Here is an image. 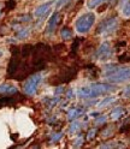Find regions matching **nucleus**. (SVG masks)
Instances as JSON below:
<instances>
[{
	"instance_id": "f257e3e1",
	"label": "nucleus",
	"mask_w": 130,
	"mask_h": 149,
	"mask_svg": "<svg viewBox=\"0 0 130 149\" xmlns=\"http://www.w3.org/2000/svg\"><path fill=\"white\" fill-rule=\"evenodd\" d=\"M94 23H95V15L94 13L93 12L83 13L75 22V30L78 34H87L90 31Z\"/></svg>"
},
{
	"instance_id": "f03ea898",
	"label": "nucleus",
	"mask_w": 130,
	"mask_h": 149,
	"mask_svg": "<svg viewBox=\"0 0 130 149\" xmlns=\"http://www.w3.org/2000/svg\"><path fill=\"white\" fill-rule=\"evenodd\" d=\"M118 24H119L118 17H108L99 24L98 29H96V34L103 35V36L111 35L112 33H115L117 30Z\"/></svg>"
},
{
	"instance_id": "7ed1b4c3",
	"label": "nucleus",
	"mask_w": 130,
	"mask_h": 149,
	"mask_svg": "<svg viewBox=\"0 0 130 149\" xmlns=\"http://www.w3.org/2000/svg\"><path fill=\"white\" fill-rule=\"evenodd\" d=\"M105 78L110 82V83H123L130 79V68H122L118 66L115 71H112L111 73H108L107 76H105Z\"/></svg>"
},
{
	"instance_id": "20e7f679",
	"label": "nucleus",
	"mask_w": 130,
	"mask_h": 149,
	"mask_svg": "<svg viewBox=\"0 0 130 149\" xmlns=\"http://www.w3.org/2000/svg\"><path fill=\"white\" fill-rule=\"evenodd\" d=\"M41 81H42V73L38 72V73L31 74V76L25 81L24 86H23L24 94H25V95H28V96L34 95L35 93H36V90H38L39 84L41 83Z\"/></svg>"
},
{
	"instance_id": "39448f33",
	"label": "nucleus",
	"mask_w": 130,
	"mask_h": 149,
	"mask_svg": "<svg viewBox=\"0 0 130 149\" xmlns=\"http://www.w3.org/2000/svg\"><path fill=\"white\" fill-rule=\"evenodd\" d=\"M112 47H111V43L105 41L100 45V47L98 48L96 53H95V57L96 59L101 60V61H105L107 59H110L111 57H112Z\"/></svg>"
},
{
	"instance_id": "423d86ee",
	"label": "nucleus",
	"mask_w": 130,
	"mask_h": 149,
	"mask_svg": "<svg viewBox=\"0 0 130 149\" xmlns=\"http://www.w3.org/2000/svg\"><path fill=\"white\" fill-rule=\"evenodd\" d=\"M90 87L95 91V94L98 96L108 94V93H112L116 90V86L107 84V83H93V84H90Z\"/></svg>"
},
{
	"instance_id": "0eeeda50",
	"label": "nucleus",
	"mask_w": 130,
	"mask_h": 149,
	"mask_svg": "<svg viewBox=\"0 0 130 149\" xmlns=\"http://www.w3.org/2000/svg\"><path fill=\"white\" fill-rule=\"evenodd\" d=\"M58 22H59V12L55 11L52 13L51 18L48 19V23H47V26H46V34L50 35L52 33H54L55 28L58 25Z\"/></svg>"
},
{
	"instance_id": "6e6552de",
	"label": "nucleus",
	"mask_w": 130,
	"mask_h": 149,
	"mask_svg": "<svg viewBox=\"0 0 130 149\" xmlns=\"http://www.w3.org/2000/svg\"><path fill=\"white\" fill-rule=\"evenodd\" d=\"M54 4V0H50V1H46L45 4L40 5L36 7V10L34 11V16L35 17H45L46 15L48 13L51 6Z\"/></svg>"
},
{
	"instance_id": "1a4fd4ad",
	"label": "nucleus",
	"mask_w": 130,
	"mask_h": 149,
	"mask_svg": "<svg viewBox=\"0 0 130 149\" xmlns=\"http://www.w3.org/2000/svg\"><path fill=\"white\" fill-rule=\"evenodd\" d=\"M17 91H18L17 88L11 86V84H1V86H0V94L12 95V94H16Z\"/></svg>"
},
{
	"instance_id": "9d476101",
	"label": "nucleus",
	"mask_w": 130,
	"mask_h": 149,
	"mask_svg": "<svg viewBox=\"0 0 130 149\" xmlns=\"http://www.w3.org/2000/svg\"><path fill=\"white\" fill-rule=\"evenodd\" d=\"M83 113H85V109H82V108H71L69 112H68V119L69 120H75L77 118H80Z\"/></svg>"
},
{
	"instance_id": "9b49d317",
	"label": "nucleus",
	"mask_w": 130,
	"mask_h": 149,
	"mask_svg": "<svg viewBox=\"0 0 130 149\" xmlns=\"http://www.w3.org/2000/svg\"><path fill=\"white\" fill-rule=\"evenodd\" d=\"M110 114H111V118H112L113 120H118L125 114V109L123 107H116V108H113L112 111H111Z\"/></svg>"
},
{
	"instance_id": "f8f14e48",
	"label": "nucleus",
	"mask_w": 130,
	"mask_h": 149,
	"mask_svg": "<svg viewBox=\"0 0 130 149\" xmlns=\"http://www.w3.org/2000/svg\"><path fill=\"white\" fill-rule=\"evenodd\" d=\"M72 35H73V33H72V30L70 29V28H68V26H63V28H62L60 36H62L63 40H69V39H71Z\"/></svg>"
},
{
	"instance_id": "ddd939ff",
	"label": "nucleus",
	"mask_w": 130,
	"mask_h": 149,
	"mask_svg": "<svg viewBox=\"0 0 130 149\" xmlns=\"http://www.w3.org/2000/svg\"><path fill=\"white\" fill-rule=\"evenodd\" d=\"M15 102V99L11 97L10 95H5L3 97H0V106H5V105H12Z\"/></svg>"
},
{
	"instance_id": "4468645a",
	"label": "nucleus",
	"mask_w": 130,
	"mask_h": 149,
	"mask_svg": "<svg viewBox=\"0 0 130 149\" xmlns=\"http://www.w3.org/2000/svg\"><path fill=\"white\" fill-rule=\"evenodd\" d=\"M105 1H106V0H89L88 4H87V7L90 8V10H93V8L98 7L100 4H103V3H105Z\"/></svg>"
},
{
	"instance_id": "2eb2a0df",
	"label": "nucleus",
	"mask_w": 130,
	"mask_h": 149,
	"mask_svg": "<svg viewBox=\"0 0 130 149\" xmlns=\"http://www.w3.org/2000/svg\"><path fill=\"white\" fill-rule=\"evenodd\" d=\"M29 33H30V30H29V28H23V29H21L20 31H18L17 34H16V37L17 39H24V37H27L28 35H29Z\"/></svg>"
},
{
	"instance_id": "dca6fc26",
	"label": "nucleus",
	"mask_w": 130,
	"mask_h": 149,
	"mask_svg": "<svg viewBox=\"0 0 130 149\" xmlns=\"http://www.w3.org/2000/svg\"><path fill=\"white\" fill-rule=\"evenodd\" d=\"M122 13H123V16L127 17V18L130 17V1H129V0L124 3L123 7H122Z\"/></svg>"
},
{
	"instance_id": "f3484780",
	"label": "nucleus",
	"mask_w": 130,
	"mask_h": 149,
	"mask_svg": "<svg viewBox=\"0 0 130 149\" xmlns=\"http://www.w3.org/2000/svg\"><path fill=\"white\" fill-rule=\"evenodd\" d=\"M116 99L113 97V96H108V97H105L104 100H101L100 102H99V106L100 107H105V106H108L110 104H112V102L115 101Z\"/></svg>"
},
{
	"instance_id": "a211bd4d",
	"label": "nucleus",
	"mask_w": 130,
	"mask_h": 149,
	"mask_svg": "<svg viewBox=\"0 0 130 149\" xmlns=\"http://www.w3.org/2000/svg\"><path fill=\"white\" fill-rule=\"evenodd\" d=\"M80 127H81V123H78V122H73L71 125H70V127H69V131L72 134H75V132H77L78 130H80Z\"/></svg>"
},
{
	"instance_id": "6ab92c4d",
	"label": "nucleus",
	"mask_w": 130,
	"mask_h": 149,
	"mask_svg": "<svg viewBox=\"0 0 130 149\" xmlns=\"http://www.w3.org/2000/svg\"><path fill=\"white\" fill-rule=\"evenodd\" d=\"M64 136V134L63 132H57V134H53L52 135V137H51V142L53 143H57L58 141H60V139H62V137Z\"/></svg>"
},
{
	"instance_id": "aec40b11",
	"label": "nucleus",
	"mask_w": 130,
	"mask_h": 149,
	"mask_svg": "<svg viewBox=\"0 0 130 149\" xmlns=\"http://www.w3.org/2000/svg\"><path fill=\"white\" fill-rule=\"evenodd\" d=\"M59 102V97L58 96H55V97H51L50 100H48V102L46 105H47V107H50V108H52L53 106H55Z\"/></svg>"
},
{
	"instance_id": "412c9836",
	"label": "nucleus",
	"mask_w": 130,
	"mask_h": 149,
	"mask_svg": "<svg viewBox=\"0 0 130 149\" xmlns=\"http://www.w3.org/2000/svg\"><path fill=\"white\" fill-rule=\"evenodd\" d=\"M106 120H107V117L106 116H103V114H100V116H98L96 117V119H95V124H101V123H106Z\"/></svg>"
},
{
	"instance_id": "4be33fe9",
	"label": "nucleus",
	"mask_w": 130,
	"mask_h": 149,
	"mask_svg": "<svg viewBox=\"0 0 130 149\" xmlns=\"http://www.w3.org/2000/svg\"><path fill=\"white\" fill-rule=\"evenodd\" d=\"M69 1H71V0H58V1H57V4H55V8H60L62 6L66 5Z\"/></svg>"
},
{
	"instance_id": "5701e85b",
	"label": "nucleus",
	"mask_w": 130,
	"mask_h": 149,
	"mask_svg": "<svg viewBox=\"0 0 130 149\" xmlns=\"http://www.w3.org/2000/svg\"><path fill=\"white\" fill-rule=\"evenodd\" d=\"M95 134H96V129H92V130H89V132H88V136H87V138H88V139L94 138Z\"/></svg>"
},
{
	"instance_id": "b1692460",
	"label": "nucleus",
	"mask_w": 130,
	"mask_h": 149,
	"mask_svg": "<svg viewBox=\"0 0 130 149\" xmlns=\"http://www.w3.org/2000/svg\"><path fill=\"white\" fill-rule=\"evenodd\" d=\"M73 143H75V144H73V146H75V147H80L82 143H83V137H77L76 139H75V142H73Z\"/></svg>"
},
{
	"instance_id": "393cba45",
	"label": "nucleus",
	"mask_w": 130,
	"mask_h": 149,
	"mask_svg": "<svg viewBox=\"0 0 130 149\" xmlns=\"http://www.w3.org/2000/svg\"><path fill=\"white\" fill-rule=\"evenodd\" d=\"M123 95L127 96V97L130 96V86H128V87L124 88V90H123Z\"/></svg>"
},
{
	"instance_id": "a878e982",
	"label": "nucleus",
	"mask_w": 130,
	"mask_h": 149,
	"mask_svg": "<svg viewBox=\"0 0 130 149\" xmlns=\"http://www.w3.org/2000/svg\"><path fill=\"white\" fill-rule=\"evenodd\" d=\"M73 96H75V95H73V90H72V89H69L68 93H66V97H68V99H71V97H73Z\"/></svg>"
},
{
	"instance_id": "bb28decb",
	"label": "nucleus",
	"mask_w": 130,
	"mask_h": 149,
	"mask_svg": "<svg viewBox=\"0 0 130 149\" xmlns=\"http://www.w3.org/2000/svg\"><path fill=\"white\" fill-rule=\"evenodd\" d=\"M62 91H64V88H63V87H59V88H57V89H55V95L60 94Z\"/></svg>"
},
{
	"instance_id": "cd10ccee",
	"label": "nucleus",
	"mask_w": 130,
	"mask_h": 149,
	"mask_svg": "<svg viewBox=\"0 0 130 149\" xmlns=\"http://www.w3.org/2000/svg\"><path fill=\"white\" fill-rule=\"evenodd\" d=\"M90 117H94V118H96L98 116H100V113H99V112H90Z\"/></svg>"
},
{
	"instance_id": "c85d7f7f",
	"label": "nucleus",
	"mask_w": 130,
	"mask_h": 149,
	"mask_svg": "<svg viewBox=\"0 0 130 149\" xmlns=\"http://www.w3.org/2000/svg\"><path fill=\"white\" fill-rule=\"evenodd\" d=\"M0 57H3V52L1 51H0Z\"/></svg>"
}]
</instances>
